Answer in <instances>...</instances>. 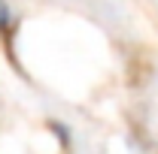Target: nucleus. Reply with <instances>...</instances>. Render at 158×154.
<instances>
[{
	"instance_id": "1",
	"label": "nucleus",
	"mask_w": 158,
	"mask_h": 154,
	"mask_svg": "<svg viewBox=\"0 0 158 154\" xmlns=\"http://www.w3.org/2000/svg\"><path fill=\"white\" fill-rule=\"evenodd\" d=\"M12 24V12H9V3L0 0V33H6V27Z\"/></svg>"
}]
</instances>
